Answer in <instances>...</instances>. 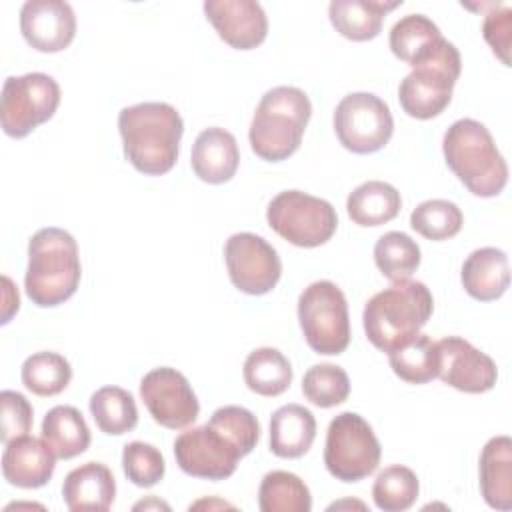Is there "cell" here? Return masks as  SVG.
<instances>
[{"instance_id":"8d00e7d4","label":"cell","mask_w":512,"mask_h":512,"mask_svg":"<svg viewBox=\"0 0 512 512\" xmlns=\"http://www.w3.org/2000/svg\"><path fill=\"white\" fill-rule=\"evenodd\" d=\"M122 468L132 484L140 488H152L164 478L166 462L156 446L134 440L128 442L122 450Z\"/></svg>"},{"instance_id":"83f0119b","label":"cell","mask_w":512,"mask_h":512,"mask_svg":"<svg viewBox=\"0 0 512 512\" xmlns=\"http://www.w3.org/2000/svg\"><path fill=\"white\" fill-rule=\"evenodd\" d=\"M392 372L408 384H426L438 376L436 342L426 334H414L388 350Z\"/></svg>"},{"instance_id":"ac0fdd59","label":"cell","mask_w":512,"mask_h":512,"mask_svg":"<svg viewBox=\"0 0 512 512\" xmlns=\"http://www.w3.org/2000/svg\"><path fill=\"white\" fill-rule=\"evenodd\" d=\"M2 474L8 484L18 488H40L48 484L56 468V454L36 436H18L4 444Z\"/></svg>"},{"instance_id":"44dd1931","label":"cell","mask_w":512,"mask_h":512,"mask_svg":"<svg viewBox=\"0 0 512 512\" xmlns=\"http://www.w3.org/2000/svg\"><path fill=\"white\" fill-rule=\"evenodd\" d=\"M460 280L464 290L480 302L500 298L510 284L506 252L494 246H484L470 252L462 264Z\"/></svg>"},{"instance_id":"4dcf8cb0","label":"cell","mask_w":512,"mask_h":512,"mask_svg":"<svg viewBox=\"0 0 512 512\" xmlns=\"http://www.w3.org/2000/svg\"><path fill=\"white\" fill-rule=\"evenodd\" d=\"M374 262L388 280H408L420 266V246L404 232H386L374 246Z\"/></svg>"},{"instance_id":"b9f144b4","label":"cell","mask_w":512,"mask_h":512,"mask_svg":"<svg viewBox=\"0 0 512 512\" xmlns=\"http://www.w3.org/2000/svg\"><path fill=\"white\" fill-rule=\"evenodd\" d=\"M340 506H352V508L356 506V508H360V510L366 508L362 502H350V500H346V502H336V504H332L328 510H334V508H340Z\"/></svg>"},{"instance_id":"f1b7e54d","label":"cell","mask_w":512,"mask_h":512,"mask_svg":"<svg viewBox=\"0 0 512 512\" xmlns=\"http://www.w3.org/2000/svg\"><path fill=\"white\" fill-rule=\"evenodd\" d=\"M90 414L96 426L110 436H120L138 424V408L134 396L120 386L98 388L90 396Z\"/></svg>"},{"instance_id":"277c9868","label":"cell","mask_w":512,"mask_h":512,"mask_svg":"<svg viewBox=\"0 0 512 512\" xmlns=\"http://www.w3.org/2000/svg\"><path fill=\"white\" fill-rule=\"evenodd\" d=\"M434 310L432 292L424 282L400 280L376 292L364 306L362 324L366 338L388 352L412 338L430 320Z\"/></svg>"},{"instance_id":"d6986e66","label":"cell","mask_w":512,"mask_h":512,"mask_svg":"<svg viewBox=\"0 0 512 512\" xmlns=\"http://www.w3.org/2000/svg\"><path fill=\"white\" fill-rule=\"evenodd\" d=\"M192 170L194 174L208 184H224L228 182L240 162V150L236 144V138L220 128V126H210L202 130L194 144H192V154H190Z\"/></svg>"},{"instance_id":"3957f363","label":"cell","mask_w":512,"mask_h":512,"mask_svg":"<svg viewBox=\"0 0 512 512\" xmlns=\"http://www.w3.org/2000/svg\"><path fill=\"white\" fill-rule=\"evenodd\" d=\"M442 152L448 168L480 198L498 196L508 182V164L488 128L472 118H460L444 132Z\"/></svg>"},{"instance_id":"d4e9b609","label":"cell","mask_w":512,"mask_h":512,"mask_svg":"<svg viewBox=\"0 0 512 512\" xmlns=\"http://www.w3.org/2000/svg\"><path fill=\"white\" fill-rule=\"evenodd\" d=\"M42 438L56 458L70 460L80 456L90 446V428L74 406H54L42 420Z\"/></svg>"},{"instance_id":"9c48e42d","label":"cell","mask_w":512,"mask_h":512,"mask_svg":"<svg viewBox=\"0 0 512 512\" xmlns=\"http://www.w3.org/2000/svg\"><path fill=\"white\" fill-rule=\"evenodd\" d=\"M380 442L372 426L356 412H340L326 432L324 464L342 482H360L380 464Z\"/></svg>"},{"instance_id":"7a4b0ae2","label":"cell","mask_w":512,"mask_h":512,"mask_svg":"<svg viewBox=\"0 0 512 512\" xmlns=\"http://www.w3.org/2000/svg\"><path fill=\"white\" fill-rule=\"evenodd\" d=\"M82 266L74 236L62 228H40L28 242V268L24 288L42 308L66 302L80 284Z\"/></svg>"},{"instance_id":"484cf974","label":"cell","mask_w":512,"mask_h":512,"mask_svg":"<svg viewBox=\"0 0 512 512\" xmlns=\"http://www.w3.org/2000/svg\"><path fill=\"white\" fill-rule=\"evenodd\" d=\"M400 192L382 180H368L356 186L346 200L348 216L358 226H380L398 216Z\"/></svg>"},{"instance_id":"e0dca14e","label":"cell","mask_w":512,"mask_h":512,"mask_svg":"<svg viewBox=\"0 0 512 512\" xmlns=\"http://www.w3.org/2000/svg\"><path fill=\"white\" fill-rule=\"evenodd\" d=\"M204 14L218 36L236 50H252L268 34L266 12L256 0H206Z\"/></svg>"},{"instance_id":"f35d334b","label":"cell","mask_w":512,"mask_h":512,"mask_svg":"<svg viewBox=\"0 0 512 512\" xmlns=\"http://www.w3.org/2000/svg\"><path fill=\"white\" fill-rule=\"evenodd\" d=\"M0 440L2 444H8L10 440L24 436L32 428L34 410L24 394L16 390H2L0 392Z\"/></svg>"},{"instance_id":"52a82bcc","label":"cell","mask_w":512,"mask_h":512,"mask_svg":"<svg viewBox=\"0 0 512 512\" xmlns=\"http://www.w3.org/2000/svg\"><path fill=\"white\" fill-rule=\"evenodd\" d=\"M298 320L306 344L316 354L336 356L348 348V302L334 282L318 280L302 290L298 298Z\"/></svg>"},{"instance_id":"5b68a950","label":"cell","mask_w":512,"mask_h":512,"mask_svg":"<svg viewBox=\"0 0 512 512\" xmlns=\"http://www.w3.org/2000/svg\"><path fill=\"white\" fill-rule=\"evenodd\" d=\"M310 116L312 104L304 90L296 86L268 90L258 102L248 132L254 154L268 162L290 158L302 144Z\"/></svg>"},{"instance_id":"4316f807","label":"cell","mask_w":512,"mask_h":512,"mask_svg":"<svg viewBox=\"0 0 512 512\" xmlns=\"http://www.w3.org/2000/svg\"><path fill=\"white\" fill-rule=\"evenodd\" d=\"M244 382L260 396H280L292 384V364L278 348H256L244 360Z\"/></svg>"},{"instance_id":"7c38bea8","label":"cell","mask_w":512,"mask_h":512,"mask_svg":"<svg viewBox=\"0 0 512 512\" xmlns=\"http://www.w3.org/2000/svg\"><path fill=\"white\" fill-rule=\"evenodd\" d=\"M224 260L230 282L250 296L268 294L282 276L276 248L252 232L232 234L224 246Z\"/></svg>"},{"instance_id":"f546056e","label":"cell","mask_w":512,"mask_h":512,"mask_svg":"<svg viewBox=\"0 0 512 512\" xmlns=\"http://www.w3.org/2000/svg\"><path fill=\"white\" fill-rule=\"evenodd\" d=\"M258 506L262 512H310L312 496L300 476L272 470L260 482Z\"/></svg>"},{"instance_id":"6da1fadb","label":"cell","mask_w":512,"mask_h":512,"mask_svg":"<svg viewBox=\"0 0 512 512\" xmlns=\"http://www.w3.org/2000/svg\"><path fill=\"white\" fill-rule=\"evenodd\" d=\"M126 160L142 174L160 176L172 170L180 152L184 122L166 102H140L118 114Z\"/></svg>"},{"instance_id":"9a60e30c","label":"cell","mask_w":512,"mask_h":512,"mask_svg":"<svg viewBox=\"0 0 512 512\" xmlns=\"http://www.w3.org/2000/svg\"><path fill=\"white\" fill-rule=\"evenodd\" d=\"M438 378L468 394H482L494 388L498 368L494 360L460 336H446L436 342Z\"/></svg>"},{"instance_id":"7bdbcfd3","label":"cell","mask_w":512,"mask_h":512,"mask_svg":"<svg viewBox=\"0 0 512 512\" xmlns=\"http://www.w3.org/2000/svg\"><path fill=\"white\" fill-rule=\"evenodd\" d=\"M148 506H162V508H168V504H162V502H140V504H136L134 508H148Z\"/></svg>"},{"instance_id":"ba28073f","label":"cell","mask_w":512,"mask_h":512,"mask_svg":"<svg viewBox=\"0 0 512 512\" xmlns=\"http://www.w3.org/2000/svg\"><path fill=\"white\" fill-rule=\"evenodd\" d=\"M266 220L278 236L300 248L326 244L338 226L334 206L302 190L276 194L266 208Z\"/></svg>"},{"instance_id":"60d3db41","label":"cell","mask_w":512,"mask_h":512,"mask_svg":"<svg viewBox=\"0 0 512 512\" xmlns=\"http://www.w3.org/2000/svg\"><path fill=\"white\" fill-rule=\"evenodd\" d=\"M2 282H4V294H6V298H4L2 324H6V322L10 320V316L18 310V306H20V298H18V290H14V286H12V282H10V278H8V276H4V278H2Z\"/></svg>"},{"instance_id":"5bb4252c","label":"cell","mask_w":512,"mask_h":512,"mask_svg":"<svg viewBox=\"0 0 512 512\" xmlns=\"http://www.w3.org/2000/svg\"><path fill=\"white\" fill-rule=\"evenodd\" d=\"M140 398L154 422L170 430L190 426L200 414V404L188 378L170 366H160L144 374L140 380Z\"/></svg>"},{"instance_id":"ffe728a7","label":"cell","mask_w":512,"mask_h":512,"mask_svg":"<svg viewBox=\"0 0 512 512\" xmlns=\"http://www.w3.org/2000/svg\"><path fill=\"white\" fill-rule=\"evenodd\" d=\"M116 496V480L102 462H86L70 470L62 482V498L68 510L104 512Z\"/></svg>"},{"instance_id":"30bf717a","label":"cell","mask_w":512,"mask_h":512,"mask_svg":"<svg viewBox=\"0 0 512 512\" xmlns=\"http://www.w3.org/2000/svg\"><path fill=\"white\" fill-rule=\"evenodd\" d=\"M60 104L58 82L44 72L8 76L0 96V122L12 138L28 136L36 126L50 120Z\"/></svg>"},{"instance_id":"ab89813d","label":"cell","mask_w":512,"mask_h":512,"mask_svg":"<svg viewBox=\"0 0 512 512\" xmlns=\"http://www.w3.org/2000/svg\"><path fill=\"white\" fill-rule=\"evenodd\" d=\"M510 30H512V10L508 4H490V12H486L482 34L484 40L492 46V52L502 60V64H510Z\"/></svg>"},{"instance_id":"2e32d148","label":"cell","mask_w":512,"mask_h":512,"mask_svg":"<svg viewBox=\"0 0 512 512\" xmlns=\"http://www.w3.org/2000/svg\"><path fill=\"white\" fill-rule=\"evenodd\" d=\"M20 32L38 52H60L76 34V16L64 0H28L20 8Z\"/></svg>"},{"instance_id":"4fadbf2b","label":"cell","mask_w":512,"mask_h":512,"mask_svg":"<svg viewBox=\"0 0 512 512\" xmlns=\"http://www.w3.org/2000/svg\"><path fill=\"white\" fill-rule=\"evenodd\" d=\"M174 458L182 472L204 480H224L236 472L242 452L212 424L196 426L174 440Z\"/></svg>"},{"instance_id":"1f68e13d","label":"cell","mask_w":512,"mask_h":512,"mask_svg":"<svg viewBox=\"0 0 512 512\" xmlns=\"http://www.w3.org/2000/svg\"><path fill=\"white\" fill-rule=\"evenodd\" d=\"M70 380V362L58 352H36L22 364V384L36 396H56Z\"/></svg>"},{"instance_id":"d590c367","label":"cell","mask_w":512,"mask_h":512,"mask_svg":"<svg viewBox=\"0 0 512 512\" xmlns=\"http://www.w3.org/2000/svg\"><path fill=\"white\" fill-rule=\"evenodd\" d=\"M302 392L314 406L332 408L346 402L350 378L346 370L336 364H314L302 378Z\"/></svg>"},{"instance_id":"8fae6325","label":"cell","mask_w":512,"mask_h":512,"mask_svg":"<svg viewBox=\"0 0 512 512\" xmlns=\"http://www.w3.org/2000/svg\"><path fill=\"white\" fill-rule=\"evenodd\" d=\"M334 132L340 144L354 154L378 152L392 138V112L376 94H346L334 110Z\"/></svg>"},{"instance_id":"603a6c76","label":"cell","mask_w":512,"mask_h":512,"mask_svg":"<svg viewBox=\"0 0 512 512\" xmlns=\"http://www.w3.org/2000/svg\"><path fill=\"white\" fill-rule=\"evenodd\" d=\"M400 4L402 0H332L328 16L344 38L364 42L380 34L384 14Z\"/></svg>"},{"instance_id":"8992f818","label":"cell","mask_w":512,"mask_h":512,"mask_svg":"<svg viewBox=\"0 0 512 512\" xmlns=\"http://www.w3.org/2000/svg\"><path fill=\"white\" fill-rule=\"evenodd\" d=\"M410 66L412 72L398 86L400 106L412 118L430 120L444 112L452 100L462 70L460 52L442 36Z\"/></svg>"},{"instance_id":"7402d4cb","label":"cell","mask_w":512,"mask_h":512,"mask_svg":"<svg viewBox=\"0 0 512 512\" xmlns=\"http://www.w3.org/2000/svg\"><path fill=\"white\" fill-rule=\"evenodd\" d=\"M480 492L494 510L512 508V440L490 438L480 454Z\"/></svg>"},{"instance_id":"74e56055","label":"cell","mask_w":512,"mask_h":512,"mask_svg":"<svg viewBox=\"0 0 512 512\" xmlns=\"http://www.w3.org/2000/svg\"><path fill=\"white\" fill-rule=\"evenodd\" d=\"M208 424H212L224 436H228L238 446L242 456L250 454L258 444L260 424L256 416L242 406H222L214 410Z\"/></svg>"},{"instance_id":"d6a6232c","label":"cell","mask_w":512,"mask_h":512,"mask_svg":"<svg viewBox=\"0 0 512 512\" xmlns=\"http://www.w3.org/2000/svg\"><path fill=\"white\" fill-rule=\"evenodd\" d=\"M418 492V476L414 474V470L402 464H392L384 468L372 484L374 504L384 512L408 510L416 502Z\"/></svg>"},{"instance_id":"cb8c5ba5","label":"cell","mask_w":512,"mask_h":512,"mask_svg":"<svg viewBox=\"0 0 512 512\" xmlns=\"http://www.w3.org/2000/svg\"><path fill=\"white\" fill-rule=\"evenodd\" d=\"M316 438L314 414L300 404H284L270 418V450L278 458L304 456Z\"/></svg>"},{"instance_id":"e575fe53","label":"cell","mask_w":512,"mask_h":512,"mask_svg":"<svg viewBox=\"0 0 512 512\" xmlns=\"http://www.w3.org/2000/svg\"><path fill=\"white\" fill-rule=\"evenodd\" d=\"M464 224L462 210L442 198L420 202L410 214V226L428 240H448L460 232Z\"/></svg>"},{"instance_id":"836d02e7","label":"cell","mask_w":512,"mask_h":512,"mask_svg":"<svg viewBox=\"0 0 512 512\" xmlns=\"http://www.w3.org/2000/svg\"><path fill=\"white\" fill-rule=\"evenodd\" d=\"M442 38L440 28L424 14H408L400 18L388 36L390 50L396 58L412 64L420 54H424L436 40Z\"/></svg>"}]
</instances>
